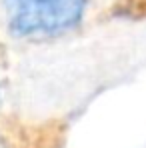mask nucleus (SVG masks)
Wrapping results in <instances>:
<instances>
[{
    "instance_id": "nucleus-1",
    "label": "nucleus",
    "mask_w": 146,
    "mask_h": 148,
    "mask_svg": "<svg viewBox=\"0 0 146 148\" xmlns=\"http://www.w3.org/2000/svg\"><path fill=\"white\" fill-rule=\"evenodd\" d=\"M86 0H6L8 24L22 38H50L72 30L84 16Z\"/></svg>"
},
{
    "instance_id": "nucleus-2",
    "label": "nucleus",
    "mask_w": 146,
    "mask_h": 148,
    "mask_svg": "<svg viewBox=\"0 0 146 148\" xmlns=\"http://www.w3.org/2000/svg\"><path fill=\"white\" fill-rule=\"evenodd\" d=\"M0 148H8V146H6V140H4L2 136H0Z\"/></svg>"
}]
</instances>
